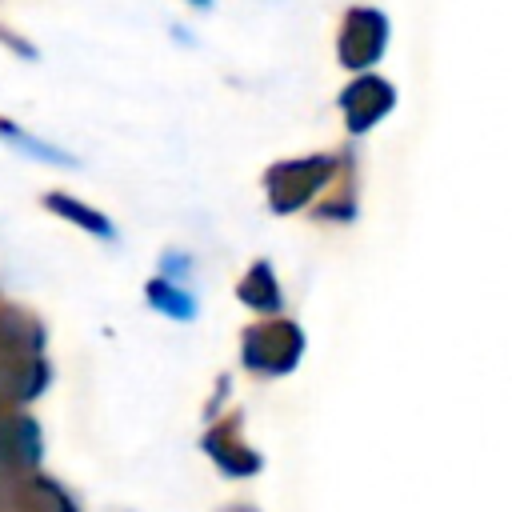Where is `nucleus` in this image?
<instances>
[{
    "label": "nucleus",
    "instance_id": "f257e3e1",
    "mask_svg": "<svg viewBox=\"0 0 512 512\" xmlns=\"http://www.w3.org/2000/svg\"><path fill=\"white\" fill-rule=\"evenodd\" d=\"M332 176V160L328 156H304V160H284L268 168V204L272 212H296L312 200V192Z\"/></svg>",
    "mask_w": 512,
    "mask_h": 512
},
{
    "label": "nucleus",
    "instance_id": "f03ea898",
    "mask_svg": "<svg viewBox=\"0 0 512 512\" xmlns=\"http://www.w3.org/2000/svg\"><path fill=\"white\" fill-rule=\"evenodd\" d=\"M300 348H304V336L292 320H272L244 332V364L252 372H268V376L292 372V364L300 360Z\"/></svg>",
    "mask_w": 512,
    "mask_h": 512
},
{
    "label": "nucleus",
    "instance_id": "7ed1b4c3",
    "mask_svg": "<svg viewBox=\"0 0 512 512\" xmlns=\"http://www.w3.org/2000/svg\"><path fill=\"white\" fill-rule=\"evenodd\" d=\"M384 40H388V20L376 8H352L344 16V32H340L344 68H368L380 56Z\"/></svg>",
    "mask_w": 512,
    "mask_h": 512
},
{
    "label": "nucleus",
    "instance_id": "20e7f679",
    "mask_svg": "<svg viewBox=\"0 0 512 512\" xmlns=\"http://www.w3.org/2000/svg\"><path fill=\"white\" fill-rule=\"evenodd\" d=\"M344 112H348V128L352 132H368L388 108H392V84L380 76H360L348 92H344Z\"/></svg>",
    "mask_w": 512,
    "mask_h": 512
},
{
    "label": "nucleus",
    "instance_id": "39448f33",
    "mask_svg": "<svg viewBox=\"0 0 512 512\" xmlns=\"http://www.w3.org/2000/svg\"><path fill=\"white\" fill-rule=\"evenodd\" d=\"M240 300L252 304V308H260V312L280 308V288H276V276H272V268H268L264 260L252 264L248 276L240 280Z\"/></svg>",
    "mask_w": 512,
    "mask_h": 512
},
{
    "label": "nucleus",
    "instance_id": "423d86ee",
    "mask_svg": "<svg viewBox=\"0 0 512 512\" xmlns=\"http://www.w3.org/2000/svg\"><path fill=\"white\" fill-rule=\"evenodd\" d=\"M44 208H52V212L76 220L80 228H88V232H96V236H112V224H108L100 212H92V208H84V204H76V200H68V196H44Z\"/></svg>",
    "mask_w": 512,
    "mask_h": 512
},
{
    "label": "nucleus",
    "instance_id": "0eeeda50",
    "mask_svg": "<svg viewBox=\"0 0 512 512\" xmlns=\"http://www.w3.org/2000/svg\"><path fill=\"white\" fill-rule=\"evenodd\" d=\"M148 300H152L160 312L176 316V320H188V316L196 312L192 296H188V292H180V288H172L168 280H152V284H148Z\"/></svg>",
    "mask_w": 512,
    "mask_h": 512
},
{
    "label": "nucleus",
    "instance_id": "6e6552de",
    "mask_svg": "<svg viewBox=\"0 0 512 512\" xmlns=\"http://www.w3.org/2000/svg\"><path fill=\"white\" fill-rule=\"evenodd\" d=\"M196 4H208V0H196Z\"/></svg>",
    "mask_w": 512,
    "mask_h": 512
}]
</instances>
